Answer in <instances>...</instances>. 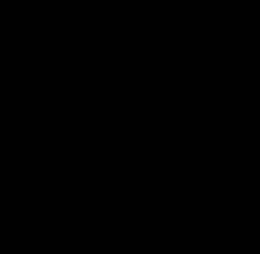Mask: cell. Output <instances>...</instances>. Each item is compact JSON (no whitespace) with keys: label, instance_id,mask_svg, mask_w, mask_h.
<instances>
[]
</instances>
